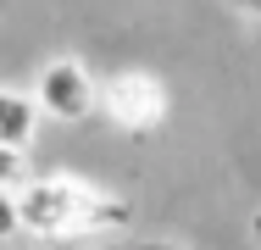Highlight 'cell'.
<instances>
[{
	"mask_svg": "<svg viewBox=\"0 0 261 250\" xmlns=\"http://www.w3.org/2000/svg\"><path fill=\"white\" fill-rule=\"evenodd\" d=\"M17 206H22V234H45V239L106 234L128 222V206L84 178H28L17 189Z\"/></svg>",
	"mask_w": 261,
	"mask_h": 250,
	"instance_id": "obj_1",
	"label": "cell"
},
{
	"mask_svg": "<svg viewBox=\"0 0 261 250\" xmlns=\"http://www.w3.org/2000/svg\"><path fill=\"white\" fill-rule=\"evenodd\" d=\"M34 100H39V111L56 117V122H84L89 111H100V84L89 78L84 61L56 56L50 67L39 72V84H34Z\"/></svg>",
	"mask_w": 261,
	"mask_h": 250,
	"instance_id": "obj_2",
	"label": "cell"
},
{
	"mask_svg": "<svg viewBox=\"0 0 261 250\" xmlns=\"http://www.w3.org/2000/svg\"><path fill=\"white\" fill-rule=\"evenodd\" d=\"M100 106L111 111V122L145 134V128H156L161 117H167V89H161L150 72H117L100 89Z\"/></svg>",
	"mask_w": 261,
	"mask_h": 250,
	"instance_id": "obj_3",
	"label": "cell"
},
{
	"mask_svg": "<svg viewBox=\"0 0 261 250\" xmlns=\"http://www.w3.org/2000/svg\"><path fill=\"white\" fill-rule=\"evenodd\" d=\"M39 100L28 95V89H0V145H17L28 150L34 145V134H39Z\"/></svg>",
	"mask_w": 261,
	"mask_h": 250,
	"instance_id": "obj_4",
	"label": "cell"
},
{
	"mask_svg": "<svg viewBox=\"0 0 261 250\" xmlns=\"http://www.w3.org/2000/svg\"><path fill=\"white\" fill-rule=\"evenodd\" d=\"M0 184H6V189H22V184H28V150L0 145Z\"/></svg>",
	"mask_w": 261,
	"mask_h": 250,
	"instance_id": "obj_5",
	"label": "cell"
},
{
	"mask_svg": "<svg viewBox=\"0 0 261 250\" xmlns=\"http://www.w3.org/2000/svg\"><path fill=\"white\" fill-rule=\"evenodd\" d=\"M17 234H22V206H17V189L0 184V245L17 239Z\"/></svg>",
	"mask_w": 261,
	"mask_h": 250,
	"instance_id": "obj_6",
	"label": "cell"
},
{
	"mask_svg": "<svg viewBox=\"0 0 261 250\" xmlns=\"http://www.w3.org/2000/svg\"><path fill=\"white\" fill-rule=\"evenodd\" d=\"M228 6H233V11H245V17H256V22H261V0H228Z\"/></svg>",
	"mask_w": 261,
	"mask_h": 250,
	"instance_id": "obj_7",
	"label": "cell"
},
{
	"mask_svg": "<svg viewBox=\"0 0 261 250\" xmlns=\"http://www.w3.org/2000/svg\"><path fill=\"white\" fill-rule=\"evenodd\" d=\"M134 250H184V245H172V239H139Z\"/></svg>",
	"mask_w": 261,
	"mask_h": 250,
	"instance_id": "obj_8",
	"label": "cell"
},
{
	"mask_svg": "<svg viewBox=\"0 0 261 250\" xmlns=\"http://www.w3.org/2000/svg\"><path fill=\"white\" fill-rule=\"evenodd\" d=\"M250 228H256V245H261V211H256V217H250Z\"/></svg>",
	"mask_w": 261,
	"mask_h": 250,
	"instance_id": "obj_9",
	"label": "cell"
}]
</instances>
